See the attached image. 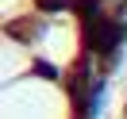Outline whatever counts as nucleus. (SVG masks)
I'll use <instances>...</instances> for the list:
<instances>
[{
  "instance_id": "obj_1",
  "label": "nucleus",
  "mask_w": 127,
  "mask_h": 119,
  "mask_svg": "<svg viewBox=\"0 0 127 119\" xmlns=\"http://www.w3.org/2000/svg\"><path fill=\"white\" fill-rule=\"evenodd\" d=\"M39 4H42V8H62L65 0H39Z\"/></svg>"
}]
</instances>
